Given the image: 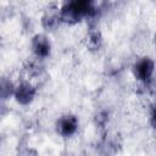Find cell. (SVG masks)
<instances>
[{
  "label": "cell",
  "instance_id": "cell-1",
  "mask_svg": "<svg viewBox=\"0 0 156 156\" xmlns=\"http://www.w3.org/2000/svg\"><path fill=\"white\" fill-rule=\"evenodd\" d=\"M13 95L20 104L27 105L33 100V98L35 95V88L29 82H22L21 84L15 87Z\"/></svg>",
  "mask_w": 156,
  "mask_h": 156
},
{
  "label": "cell",
  "instance_id": "cell-2",
  "mask_svg": "<svg viewBox=\"0 0 156 156\" xmlns=\"http://www.w3.org/2000/svg\"><path fill=\"white\" fill-rule=\"evenodd\" d=\"M154 73V62L150 58L140 60L135 66V76L144 83H147Z\"/></svg>",
  "mask_w": 156,
  "mask_h": 156
},
{
  "label": "cell",
  "instance_id": "cell-3",
  "mask_svg": "<svg viewBox=\"0 0 156 156\" xmlns=\"http://www.w3.org/2000/svg\"><path fill=\"white\" fill-rule=\"evenodd\" d=\"M78 128V119L74 116H63L57 122V132L63 136L74 134Z\"/></svg>",
  "mask_w": 156,
  "mask_h": 156
},
{
  "label": "cell",
  "instance_id": "cell-4",
  "mask_svg": "<svg viewBox=\"0 0 156 156\" xmlns=\"http://www.w3.org/2000/svg\"><path fill=\"white\" fill-rule=\"evenodd\" d=\"M32 50L38 57H41V58L46 57L50 52V41H49V39L43 34L35 35L32 40Z\"/></svg>",
  "mask_w": 156,
  "mask_h": 156
}]
</instances>
